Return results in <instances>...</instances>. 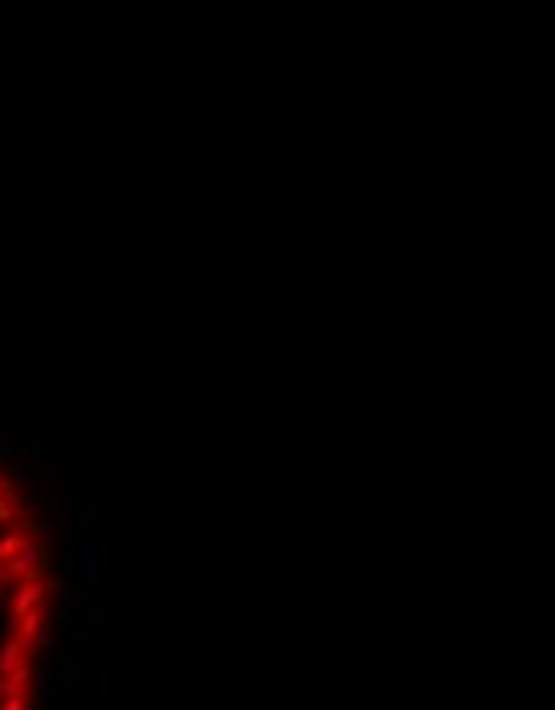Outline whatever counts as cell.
Listing matches in <instances>:
<instances>
[{
    "instance_id": "cell-1",
    "label": "cell",
    "mask_w": 555,
    "mask_h": 710,
    "mask_svg": "<svg viewBox=\"0 0 555 710\" xmlns=\"http://www.w3.org/2000/svg\"><path fill=\"white\" fill-rule=\"evenodd\" d=\"M25 551H28V543L20 539V535H8V539H0V559H4V563H13V559H20Z\"/></svg>"
},
{
    "instance_id": "cell-2",
    "label": "cell",
    "mask_w": 555,
    "mask_h": 710,
    "mask_svg": "<svg viewBox=\"0 0 555 710\" xmlns=\"http://www.w3.org/2000/svg\"><path fill=\"white\" fill-rule=\"evenodd\" d=\"M37 599H40V587H37V583H25V587H20V599H16V619L32 611V607H37Z\"/></svg>"
},
{
    "instance_id": "cell-3",
    "label": "cell",
    "mask_w": 555,
    "mask_h": 710,
    "mask_svg": "<svg viewBox=\"0 0 555 710\" xmlns=\"http://www.w3.org/2000/svg\"><path fill=\"white\" fill-rule=\"evenodd\" d=\"M20 654H25V643H13V647H4V654H0V671H13L16 662H20Z\"/></svg>"
},
{
    "instance_id": "cell-4",
    "label": "cell",
    "mask_w": 555,
    "mask_h": 710,
    "mask_svg": "<svg viewBox=\"0 0 555 710\" xmlns=\"http://www.w3.org/2000/svg\"><path fill=\"white\" fill-rule=\"evenodd\" d=\"M0 523H16V503L13 499H0Z\"/></svg>"
},
{
    "instance_id": "cell-5",
    "label": "cell",
    "mask_w": 555,
    "mask_h": 710,
    "mask_svg": "<svg viewBox=\"0 0 555 710\" xmlns=\"http://www.w3.org/2000/svg\"><path fill=\"white\" fill-rule=\"evenodd\" d=\"M4 710H25V695H8V702H4Z\"/></svg>"
},
{
    "instance_id": "cell-6",
    "label": "cell",
    "mask_w": 555,
    "mask_h": 710,
    "mask_svg": "<svg viewBox=\"0 0 555 710\" xmlns=\"http://www.w3.org/2000/svg\"><path fill=\"white\" fill-rule=\"evenodd\" d=\"M0 495H4V483H0Z\"/></svg>"
}]
</instances>
